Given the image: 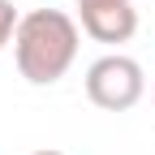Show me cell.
Returning a JSON list of instances; mask_svg holds the SVG:
<instances>
[{
  "label": "cell",
  "instance_id": "1",
  "mask_svg": "<svg viewBox=\"0 0 155 155\" xmlns=\"http://www.w3.org/2000/svg\"><path fill=\"white\" fill-rule=\"evenodd\" d=\"M78 43H82V30L69 13L61 9H30L22 13L13 35V61L17 73L26 78L30 86H52L73 69L78 61Z\"/></svg>",
  "mask_w": 155,
  "mask_h": 155
},
{
  "label": "cell",
  "instance_id": "2",
  "mask_svg": "<svg viewBox=\"0 0 155 155\" xmlns=\"http://www.w3.org/2000/svg\"><path fill=\"white\" fill-rule=\"evenodd\" d=\"M142 95H147V73L125 52H108L86 69V99L104 112H129Z\"/></svg>",
  "mask_w": 155,
  "mask_h": 155
},
{
  "label": "cell",
  "instance_id": "3",
  "mask_svg": "<svg viewBox=\"0 0 155 155\" xmlns=\"http://www.w3.org/2000/svg\"><path fill=\"white\" fill-rule=\"evenodd\" d=\"M78 13H82V30L95 43H129L138 35L134 0H108V5H91V9H78Z\"/></svg>",
  "mask_w": 155,
  "mask_h": 155
},
{
  "label": "cell",
  "instance_id": "4",
  "mask_svg": "<svg viewBox=\"0 0 155 155\" xmlns=\"http://www.w3.org/2000/svg\"><path fill=\"white\" fill-rule=\"evenodd\" d=\"M17 22H22V13L13 9V0H0V52H5L13 43V35H17Z\"/></svg>",
  "mask_w": 155,
  "mask_h": 155
},
{
  "label": "cell",
  "instance_id": "5",
  "mask_svg": "<svg viewBox=\"0 0 155 155\" xmlns=\"http://www.w3.org/2000/svg\"><path fill=\"white\" fill-rule=\"evenodd\" d=\"M78 9H91V5H108V0H73Z\"/></svg>",
  "mask_w": 155,
  "mask_h": 155
},
{
  "label": "cell",
  "instance_id": "6",
  "mask_svg": "<svg viewBox=\"0 0 155 155\" xmlns=\"http://www.w3.org/2000/svg\"><path fill=\"white\" fill-rule=\"evenodd\" d=\"M30 155H65V151H30Z\"/></svg>",
  "mask_w": 155,
  "mask_h": 155
},
{
  "label": "cell",
  "instance_id": "7",
  "mask_svg": "<svg viewBox=\"0 0 155 155\" xmlns=\"http://www.w3.org/2000/svg\"><path fill=\"white\" fill-rule=\"evenodd\" d=\"M151 99H155V86H151Z\"/></svg>",
  "mask_w": 155,
  "mask_h": 155
}]
</instances>
